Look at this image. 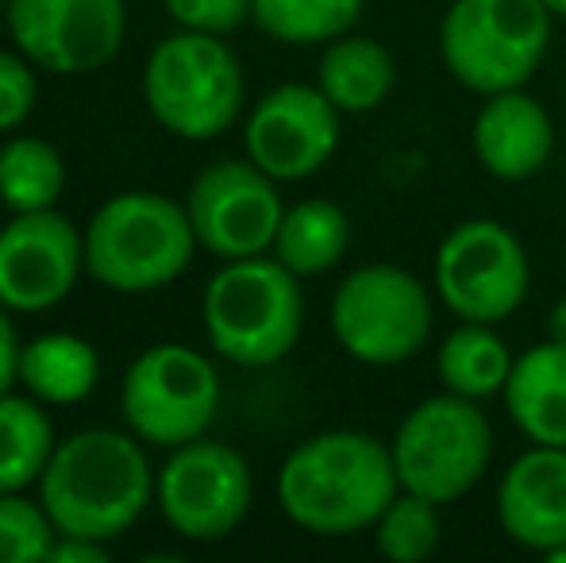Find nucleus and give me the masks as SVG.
<instances>
[{"mask_svg": "<svg viewBox=\"0 0 566 563\" xmlns=\"http://www.w3.org/2000/svg\"><path fill=\"white\" fill-rule=\"evenodd\" d=\"M155 494V471L139 436L82 428L54 444L39 479V502L66 536L116 541L143 518Z\"/></svg>", "mask_w": 566, "mask_h": 563, "instance_id": "nucleus-2", "label": "nucleus"}, {"mask_svg": "<svg viewBox=\"0 0 566 563\" xmlns=\"http://www.w3.org/2000/svg\"><path fill=\"white\" fill-rule=\"evenodd\" d=\"M8 313H12V309L0 305V394L12 390L15 375H20V347H23Z\"/></svg>", "mask_w": 566, "mask_h": 563, "instance_id": "nucleus-31", "label": "nucleus"}, {"mask_svg": "<svg viewBox=\"0 0 566 563\" xmlns=\"http://www.w3.org/2000/svg\"><path fill=\"white\" fill-rule=\"evenodd\" d=\"M552 20L544 0H451L440 23V59L478 97L524 90L552 43Z\"/></svg>", "mask_w": 566, "mask_h": 563, "instance_id": "nucleus-6", "label": "nucleus"}, {"mask_svg": "<svg viewBox=\"0 0 566 563\" xmlns=\"http://www.w3.org/2000/svg\"><path fill=\"white\" fill-rule=\"evenodd\" d=\"M108 560V544L105 541H90V536H66L59 533L51 544V556L46 563H105Z\"/></svg>", "mask_w": 566, "mask_h": 563, "instance_id": "nucleus-30", "label": "nucleus"}, {"mask_svg": "<svg viewBox=\"0 0 566 563\" xmlns=\"http://www.w3.org/2000/svg\"><path fill=\"white\" fill-rule=\"evenodd\" d=\"M124 421L155 448H178L209 432L220 409V375L186 344H155L127 367Z\"/></svg>", "mask_w": 566, "mask_h": 563, "instance_id": "nucleus-10", "label": "nucleus"}, {"mask_svg": "<svg viewBox=\"0 0 566 563\" xmlns=\"http://www.w3.org/2000/svg\"><path fill=\"white\" fill-rule=\"evenodd\" d=\"M124 0H8V31L31 66L74 77L116 59L124 43Z\"/></svg>", "mask_w": 566, "mask_h": 563, "instance_id": "nucleus-13", "label": "nucleus"}, {"mask_svg": "<svg viewBox=\"0 0 566 563\" xmlns=\"http://www.w3.org/2000/svg\"><path fill=\"white\" fill-rule=\"evenodd\" d=\"M158 510L166 525L186 541H224L251 510V467L220 440L178 444L155 479Z\"/></svg>", "mask_w": 566, "mask_h": 563, "instance_id": "nucleus-11", "label": "nucleus"}, {"mask_svg": "<svg viewBox=\"0 0 566 563\" xmlns=\"http://www.w3.org/2000/svg\"><path fill=\"white\" fill-rule=\"evenodd\" d=\"M197 248L186 205L132 189L93 212L85 228V271L116 293H150L178 282Z\"/></svg>", "mask_w": 566, "mask_h": 563, "instance_id": "nucleus-4", "label": "nucleus"}, {"mask_svg": "<svg viewBox=\"0 0 566 563\" xmlns=\"http://www.w3.org/2000/svg\"><path fill=\"white\" fill-rule=\"evenodd\" d=\"M366 0H251V20L285 46H324L347 35Z\"/></svg>", "mask_w": 566, "mask_h": 563, "instance_id": "nucleus-25", "label": "nucleus"}, {"mask_svg": "<svg viewBox=\"0 0 566 563\" xmlns=\"http://www.w3.org/2000/svg\"><path fill=\"white\" fill-rule=\"evenodd\" d=\"M101 359L90 340L74 332H43L20 347V375L23 390L43 406H77L97 390Z\"/></svg>", "mask_w": 566, "mask_h": 563, "instance_id": "nucleus-20", "label": "nucleus"}, {"mask_svg": "<svg viewBox=\"0 0 566 563\" xmlns=\"http://www.w3.org/2000/svg\"><path fill=\"white\" fill-rule=\"evenodd\" d=\"M193 236L217 259H251L274 248L282 225L277 181L251 158H220L193 178L186 197Z\"/></svg>", "mask_w": 566, "mask_h": 563, "instance_id": "nucleus-12", "label": "nucleus"}, {"mask_svg": "<svg viewBox=\"0 0 566 563\" xmlns=\"http://www.w3.org/2000/svg\"><path fill=\"white\" fill-rule=\"evenodd\" d=\"M163 4L186 31H209V35H228L251 20V0H163Z\"/></svg>", "mask_w": 566, "mask_h": 563, "instance_id": "nucleus-29", "label": "nucleus"}, {"mask_svg": "<svg viewBox=\"0 0 566 563\" xmlns=\"http://www.w3.org/2000/svg\"><path fill=\"white\" fill-rule=\"evenodd\" d=\"M332 336L366 367L420 355L436 329V290L397 263H366L332 293Z\"/></svg>", "mask_w": 566, "mask_h": 563, "instance_id": "nucleus-8", "label": "nucleus"}, {"mask_svg": "<svg viewBox=\"0 0 566 563\" xmlns=\"http://www.w3.org/2000/svg\"><path fill=\"white\" fill-rule=\"evenodd\" d=\"M501 398L524 440L566 448V344L544 340L516 355Z\"/></svg>", "mask_w": 566, "mask_h": 563, "instance_id": "nucleus-18", "label": "nucleus"}, {"mask_svg": "<svg viewBox=\"0 0 566 563\" xmlns=\"http://www.w3.org/2000/svg\"><path fill=\"white\" fill-rule=\"evenodd\" d=\"M350 248V217L328 197H305L282 212L274 236V259L290 267L297 279L324 274L347 256Z\"/></svg>", "mask_w": 566, "mask_h": 563, "instance_id": "nucleus-22", "label": "nucleus"}, {"mask_svg": "<svg viewBox=\"0 0 566 563\" xmlns=\"http://www.w3.org/2000/svg\"><path fill=\"white\" fill-rule=\"evenodd\" d=\"M544 8L555 15V20H566V0H544Z\"/></svg>", "mask_w": 566, "mask_h": 563, "instance_id": "nucleus-33", "label": "nucleus"}, {"mask_svg": "<svg viewBox=\"0 0 566 563\" xmlns=\"http://www.w3.org/2000/svg\"><path fill=\"white\" fill-rule=\"evenodd\" d=\"M54 451V425L39 398L0 394V494L39 487Z\"/></svg>", "mask_w": 566, "mask_h": 563, "instance_id": "nucleus-23", "label": "nucleus"}, {"mask_svg": "<svg viewBox=\"0 0 566 563\" xmlns=\"http://www.w3.org/2000/svg\"><path fill=\"white\" fill-rule=\"evenodd\" d=\"M85 236L62 212H12L0 228V305L12 313L54 309L77 285Z\"/></svg>", "mask_w": 566, "mask_h": 563, "instance_id": "nucleus-15", "label": "nucleus"}, {"mask_svg": "<svg viewBox=\"0 0 566 563\" xmlns=\"http://www.w3.org/2000/svg\"><path fill=\"white\" fill-rule=\"evenodd\" d=\"M339 116L321 85H277L247 116V158L274 181L313 178L339 150Z\"/></svg>", "mask_w": 566, "mask_h": 563, "instance_id": "nucleus-14", "label": "nucleus"}, {"mask_svg": "<svg viewBox=\"0 0 566 563\" xmlns=\"http://www.w3.org/2000/svg\"><path fill=\"white\" fill-rule=\"evenodd\" d=\"M394 54L370 35H347L324 43L321 70H316V85L324 90V97L339 108L343 116H363L374 113L378 105H386L389 90H394Z\"/></svg>", "mask_w": 566, "mask_h": 563, "instance_id": "nucleus-19", "label": "nucleus"}, {"mask_svg": "<svg viewBox=\"0 0 566 563\" xmlns=\"http://www.w3.org/2000/svg\"><path fill=\"white\" fill-rule=\"evenodd\" d=\"M39 101V82L20 51H0V132H15Z\"/></svg>", "mask_w": 566, "mask_h": 563, "instance_id": "nucleus-28", "label": "nucleus"}, {"mask_svg": "<svg viewBox=\"0 0 566 563\" xmlns=\"http://www.w3.org/2000/svg\"><path fill=\"white\" fill-rule=\"evenodd\" d=\"M547 560H552V563H566V544H563V549H555V552H552V556H547Z\"/></svg>", "mask_w": 566, "mask_h": 563, "instance_id": "nucleus-34", "label": "nucleus"}, {"mask_svg": "<svg viewBox=\"0 0 566 563\" xmlns=\"http://www.w3.org/2000/svg\"><path fill=\"white\" fill-rule=\"evenodd\" d=\"M59 536L43 502H28L23 490L0 494V563H46Z\"/></svg>", "mask_w": 566, "mask_h": 563, "instance_id": "nucleus-27", "label": "nucleus"}, {"mask_svg": "<svg viewBox=\"0 0 566 563\" xmlns=\"http://www.w3.org/2000/svg\"><path fill=\"white\" fill-rule=\"evenodd\" d=\"M205 336L235 367H274L305 324L301 279L270 256L228 259L205 290Z\"/></svg>", "mask_w": 566, "mask_h": 563, "instance_id": "nucleus-3", "label": "nucleus"}, {"mask_svg": "<svg viewBox=\"0 0 566 563\" xmlns=\"http://www.w3.org/2000/svg\"><path fill=\"white\" fill-rule=\"evenodd\" d=\"M243 62L220 35L186 31L163 39L143 70V97L170 136L205 143L224 136L243 108Z\"/></svg>", "mask_w": 566, "mask_h": 563, "instance_id": "nucleus-5", "label": "nucleus"}, {"mask_svg": "<svg viewBox=\"0 0 566 563\" xmlns=\"http://www.w3.org/2000/svg\"><path fill=\"white\" fill-rule=\"evenodd\" d=\"M66 189V163L46 139L15 136L0 147V201L12 212H43Z\"/></svg>", "mask_w": 566, "mask_h": 563, "instance_id": "nucleus-24", "label": "nucleus"}, {"mask_svg": "<svg viewBox=\"0 0 566 563\" xmlns=\"http://www.w3.org/2000/svg\"><path fill=\"white\" fill-rule=\"evenodd\" d=\"M474 158L497 181H528L552 163L555 121L532 93L505 90L482 101L470 128Z\"/></svg>", "mask_w": 566, "mask_h": 563, "instance_id": "nucleus-17", "label": "nucleus"}, {"mask_svg": "<svg viewBox=\"0 0 566 563\" xmlns=\"http://www.w3.org/2000/svg\"><path fill=\"white\" fill-rule=\"evenodd\" d=\"M547 340L555 344H566V298H559L547 313Z\"/></svg>", "mask_w": 566, "mask_h": 563, "instance_id": "nucleus-32", "label": "nucleus"}, {"mask_svg": "<svg viewBox=\"0 0 566 563\" xmlns=\"http://www.w3.org/2000/svg\"><path fill=\"white\" fill-rule=\"evenodd\" d=\"M401 490L394 451L358 428H332L301 440L277 471V505L313 536L370 533Z\"/></svg>", "mask_w": 566, "mask_h": 563, "instance_id": "nucleus-1", "label": "nucleus"}, {"mask_svg": "<svg viewBox=\"0 0 566 563\" xmlns=\"http://www.w3.org/2000/svg\"><path fill=\"white\" fill-rule=\"evenodd\" d=\"M513 363L516 355L509 352L497 324L459 321L436 347V375H440L443 390L474 402H485L505 390Z\"/></svg>", "mask_w": 566, "mask_h": 563, "instance_id": "nucleus-21", "label": "nucleus"}, {"mask_svg": "<svg viewBox=\"0 0 566 563\" xmlns=\"http://www.w3.org/2000/svg\"><path fill=\"white\" fill-rule=\"evenodd\" d=\"M563 267H566V251H563Z\"/></svg>", "mask_w": 566, "mask_h": 563, "instance_id": "nucleus-35", "label": "nucleus"}, {"mask_svg": "<svg viewBox=\"0 0 566 563\" xmlns=\"http://www.w3.org/2000/svg\"><path fill=\"white\" fill-rule=\"evenodd\" d=\"M394 467L401 490L424 494L440 505L467 498L493 463V425L482 402L462 394H432L417 402L397 425Z\"/></svg>", "mask_w": 566, "mask_h": 563, "instance_id": "nucleus-7", "label": "nucleus"}, {"mask_svg": "<svg viewBox=\"0 0 566 563\" xmlns=\"http://www.w3.org/2000/svg\"><path fill=\"white\" fill-rule=\"evenodd\" d=\"M528 251H524L521 236L501 220H462L436 248L432 290L454 321H509L528 298Z\"/></svg>", "mask_w": 566, "mask_h": 563, "instance_id": "nucleus-9", "label": "nucleus"}, {"mask_svg": "<svg viewBox=\"0 0 566 563\" xmlns=\"http://www.w3.org/2000/svg\"><path fill=\"white\" fill-rule=\"evenodd\" d=\"M497 525L513 544L552 556L566 544V448L528 444L497 482Z\"/></svg>", "mask_w": 566, "mask_h": 563, "instance_id": "nucleus-16", "label": "nucleus"}, {"mask_svg": "<svg viewBox=\"0 0 566 563\" xmlns=\"http://www.w3.org/2000/svg\"><path fill=\"white\" fill-rule=\"evenodd\" d=\"M443 505L412 490H397L394 502L374 521V549L394 563H424L443 541Z\"/></svg>", "mask_w": 566, "mask_h": 563, "instance_id": "nucleus-26", "label": "nucleus"}]
</instances>
